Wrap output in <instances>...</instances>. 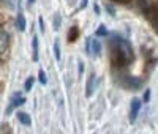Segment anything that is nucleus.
I'll return each mask as SVG.
<instances>
[{
	"instance_id": "obj_18",
	"label": "nucleus",
	"mask_w": 158,
	"mask_h": 134,
	"mask_svg": "<svg viewBox=\"0 0 158 134\" xmlns=\"http://www.w3.org/2000/svg\"><path fill=\"white\" fill-rule=\"evenodd\" d=\"M82 73H84V63H82L81 60H79V62H77V76L81 77V76H82Z\"/></svg>"
},
{
	"instance_id": "obj_21",
	"label": "nucleus",
	"mask_w": 158,
	"mask_h": 134,
	"mask_svg": "<svg viewBox=\"0 0 158 134\" xmlns=\"http://www.w3.org/2000/svg\"><path fill=\"white\" fill-rule=\"evenodd\" d=\"M94 11H95V14H97V16H98V14H101V13H100V5H98V3H95V5H94Z\"/></svg>"
},
{
	"instance_id": "obj_3",
	"label": "nucleus",
	"mask_w": 158,
	"mask_h": 134,
	"mask_svg": "<svg viewBox=\"0 0 158 134\" xmlns=\"http://www.w3.org/2000/svg\"><path fill=\"white\" fill-rule=\"evenodd\" d=\"M85 54H89V55H97V57L101 54V43L98 41L97 38H94V39L87 38V41H85Z\"/></svg>"
},
{
	"instance_id": "obj_13",
	"label": "nucleus",
	"mask_w": 158,
	"mask_h": 134,
	"mask_svg": "<svg viewBox=\"0 0 158 134\" xmlns=\"http://www.w3.org/2000/svg\"><path fill=\"white\" fill-rule=\"evenodd\" d=\"M60 25H62V14H60V13H56L54 18H52V29L57 32L60 29Z\"/></svg>"
},
{
	"instance_id": "obj_24",
	"label": "nucleus",
	"mask_w": 158,
	"mask_h": 134,
	"mask_svg": "<svg viewBox=\"0 0 158 134\" xmlns=\"http://www.w3.org/2000/svg\"><path fill=\"white\" fill-rule=\"evenodd\" d=\"M114 2H117V3H128L130 0H114Z\"/></svg>"
},
{
	"instance_id": "obj_12",
	"label": "nucleus",
	"mask_w": 158,
	"mask_h": 134,
	"mask_svg": "<svg viewBox=\"0 0 158 134\" xmlns=\"http://www.w3.org/2000/svg\"><path fill=\"white\" fill-rule=\"evenodd\" d=\"M32 59H33V62H38V36L36 35H33L32 36Z\"/></svg>"
},
{
	"instance_id": "obj_1",
	"label": "nucleus",
	"mask_w": 158,
	"mask_h": 134,
	"mask_svg": "<svg viewBox=\"0 0 158 134\" xmlns=\"http://www.w3.org/2000/svg\"><path fill=\"white\" fill-rule=\"evenodd\" d=\"M109 59L115 68H127L135 60V52L131 44L118 35H111L109 38Z\"/></svg>"
},
{
	"instance_id": "obj_25",
	"label": "nucleus",
	"mask_w": 158,
	"mask_h": 134,
	"mask_svg": "<svg viewBox=\"0 0 158 134\" xmlns=\"http://www.w3.org/2000/svg\"><path fill=\"white\" fill-rule=\"evenodd\" d=\"M29 3L32 5V3H35V0H29Z\"/></svg>"
},
{
	"instance_id": "obj_9",
	"label": "nucleus",
	"mask_w": 158,
	"mask_h": 134,
	"mask_svg": "<svg viewBox=\"0 0 158 134\" xmlns=\"http://www.w3.org/2000/svg\"><path fill=\"white\" fill-rule=\"evenodd\" d=\"M79 35H81V30H79V27H77V25L70 27V30H68V43H74V41H77Z\"/></svg>"
},
{
	"instance_id": "obj_8",
	"label": "nucleus",
	"mask_w": 158,
	"mask_h": 134,
	"mask_svg": "<svg viewBox=\"0 0 158 134\" xmlns=\"http://www.w3.org/2000/svg\"><path fill=\"white\" fill-rule=\"evenodd\" d=\"M16 29L19 32H25V29H27V21H25V16L22 14L21 11L18 13V16H16Z\"/></svg>"
},
{
	"instance_id": "obj_7",
	"label": "nucleus",
	"mask_w": 158,
	"mask_h": 134,
	"mask_svg": "<svg viewBox=\"0 0 158 134\" xmlns=\"http://www.w3.org/2000/svg\"><path fill=\"white\" fill-rule=\"evenodd\" d=\"M146 14H147V18L150 19V22H152V25H153V29H155V32L158 33V8H150L147 13H146Z\"/></svg>"
},
{
	"instance_id": "obj_19",
	"label": "nucleus",
	"mask_w": 158,
	"mask_h": 134,
	"mask_svg": "<svg viewBox=\"0 0 158 134\" xmlns=\"http://www.w3.org/2000/svg\"><path fill=\"white\" fill-rule=\"evenodd\" d=\"M149 99H150V90L147 88V90H146V93H144V101L149 103Z\"/></svg>"
},
{
	"instance_id": "obj_17",
	"label": "nucleus",
	"mask_w": 158,
	"mask_h": 134,
	"mask_svg": "<svg viewBox=\"0 0 158 134\" xmlns=\"http://www.w3.org/2000/svg\"><path fill=\"white\" fill-rule=\"evenodd\" d=\"M38 79H40V84H41V85H46L48 77H46V73H44L43 70H40V71H38Z\"/></svg>"
},
{
	"instance_id": "obj_10",
	"label": "nucleus",
	"mask_w": 158,
	"mask_h": 134,
	"mask_svg": "<svg viewBox=\"0 0 158 134\" xmlns=\"http://www.w3.org/2000/svg\"><path fill=\"white\" fill-rule=\"evenodd\" d=\"M16 117H18V122H19V123H22L24 126H30V125H32L30 115H29L27 112H22V111H19V112L16 114Z\"/></svg>"
},
{
	"instance_id": "obj_22",
	"label": "nucleus",
	"mask_w": 158,
	"mask_h": 134,
	"mask_svg": "<svg viewBox=\"0 0 158 134\" xmlns=\"http://www.w3.org/2000/svg\"><path fill=\"white\" fill-rule=\"evenodd\" d=\"M38 22H40V29H41V32H44V24H43V18H38Z\"/></svg>"
},
{
	"instance_id": "obj_5",
	"label": "nucleus",
	"mask_w": 158,
	"mask_h": 134,
	"mask_svg": "<svg viewBox=\"0 0 158 134\" xmlns=\"http://www.w3.org/2000/svg\"><path fill=\"white\" fill-rule=\"evenodd\" d=\"M139 111H141V99L139 98H133L131 99V104H130V123L136 122Z\"/></svg>"
},
{
	"instance_id": "obj_16",
	"label": "nucleus",
	"mask_w": 158,
	"mask_h": 134,
	"mask_svg": "<svg viewBox=\"0 0 158 134\" xmlns=\"http://www.w3.org/2000/svg\"><path fill=\"white\" fill-rule=\"evenodd\" d=\"M54 57L57 60L62 59V54H60V44H59V39H56V43H54Z\"/></svg>"
},
{
	"instance_id": "obj_23",
	"label": "nucleus",
	"mask_w": 158,
	"mask_h": 134,
	"mask_svg": "<svg viewBox=\"0 0 158 134\" xmlns=\"http://www.w3.org/2000/svg\"><path fill=\"white\" fill-rule=\"evenodd\" d=\"M106 10L109 11V14H111V16H115V13H114V10H112V6H108V5H106Z\"/></svg>"
},
{
	"instance_id": "obj_20",
	"label": "nucleus",
	"mask_w": 158,
	"mask_h": 134,
	"mask_svg": "<svg viewBox=\"0 0 158 134\" xmlns=\"http://www.w3.org/2000/svg\"><path fill=\"white\" fill-rule=\"evenodd\" d=\"M89 3V0H81V5H79V10H84Z\"/></svg>"
},
{
	"instance_id": "obj_11",
	"label": "nucleus",
	"mask_w": 158,
	"mask_h": 134,
	"mask_svg": "<svg viewBox=\"0 0 158 134\" xmlns=\"http://www.w3.org/2000/svg\"><path fill=\"white\" fill-rule=\"evenodd\" d=\"M0 38H2V39H0V49H2V54H3V52L6 51L8 41H10V39H8V33L5 32V29L0 30Z\"/></svg>"
},
{
	"instance_id": "obj_15",
	"label": "nucleus",
	"mask_w": 158,
	"mask_h": 134,
	"mask_svg": "<svg viewBox=\"0 0 158 134\" xmlns=\"http://www.w3.org/2000/svg\"><path fill=\"white\" fill-rule=\"evenodd\" d=\"M33 82H35V79H33L32 76L27 77V79H25V82H24V90H25V91H30L32 87H33Z\"/></svg>"
},
{
	"instance_id": "obj_14",
	"label": "nucleus",
	"mask_w": 158,
	"mask_h": 134,
	"mask_svg": "<svg viewBox=\"0 0 158 134\" xmlns=\"http://www.w3.org/2000/svg\"><path fill=\"white\" fill-rule=\"evenodd\" d=\"M109 33H108V29L104 25H100L98 29H97V32H95V36L97 38H101V36H108Z\"/></svg>"
},
{
	"instance_id": "obj_4",
	"label": "nucleus",
	"mask_w": 158,
	"mask_h": 134,
	"mask_svg": "<svg viewBox=\"0 0 158 134\" xmlns=\"http://www.w3.org/2000/svg\"><path fill=\"white\" fill-rule=\"evenodd\" d=\"M25 103V98L21 95V93H13L11 95V98H10V104H8V107L5 109V114L6 115H10L11 112H13V109H16V107H19V106H22Z\"/></svg>"
},
{
	"instance_id": "obj_2",
	"label": "nucleus",
	"mask_w": 158,
	"mask_h": 134,
	"mask_svg": "<svg viewBox=\"0 0 158 134\" xmlns=\"http://www.w3.org/2000/svg\"><path fill=\"white\" fill-rule=\"evenodd\" d=\"M120 85L125 87L127 90H139L142 87V80L138 79V77H133V76H128V74H123V77H120Z\"/></svg>"
},
{
	"instance_id": "obj_6",
	"label": "nucleus",
	"mask_w": 158,
	"mask_h": 134,
	"mask_svg": "<svg viewBox=\"0 0 158 134\" xmlns=\"http://www.w3.org/2000/svg\"><path fill=\"white\" fill-rule=\"evenodd\" d=\"M95 87H97V76L92 74V76L89 77V80H87V85H85V96H87V98L94 96Z\"/></svg>"
}]
</instances>
